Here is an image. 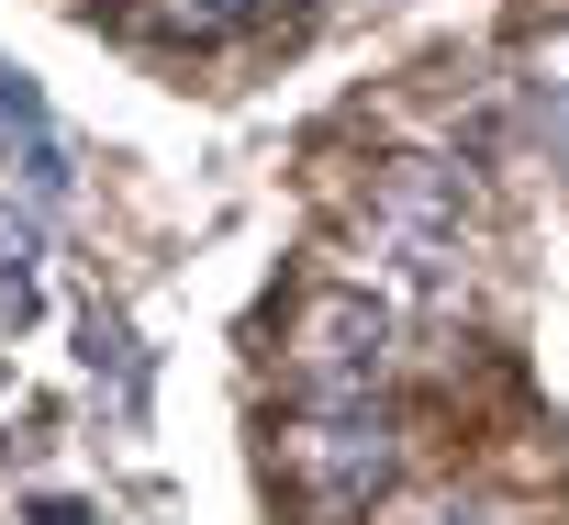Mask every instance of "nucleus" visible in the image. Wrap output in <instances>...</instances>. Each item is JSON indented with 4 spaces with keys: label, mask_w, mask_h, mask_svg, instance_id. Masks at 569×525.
Instances as JSON below:
<instances>
[{
    "label": "nucleus",
    "mask_w": 569,
    "mask_h": 525,
    "mask_svg": "<svg viewBox=\"0 0 569 525\" xmlns=\"http://www.w3.org/2000/svg\"><path fill=\"white\" fill-rule=\"evenodd\" d=\"M279 347H291V392H302V414H325V403H380L391 314H380L369 291H302Z\"/></svg>",
    "instance_id": "obj_1"
},
{
    "label": "nucleus",
    "mask_w": 569,
    "mask_h": 525,
    "mask_svg": "<svg viewBox=\"0 0 569 525\" xmlns=\"http://www.w3.org/2000/svg\"><path fill=\"white\" fill-rule=\"evenodd\" d=\"M279 458H291V481L313 492V514L336 525V514H369V503L391 492L402 436H391L380 403H325V414H302L291 436H279Z\"/></svg>",
    "instance_id": "obj_2"
},
{
    "label": "nucleus",
    "mask_w": 569,
    "mask_h": 525,
    "mask_svg": "<svg viewBox=\"0 0 569 525\" xmlns=\"http://www.w3.org/2000/svg\"><path fill=\"white\" fill-rule=\"evenodd\" d=\"M79 358H90V380H112V403L134 414V392H146V369H134V336H123V314H79Z\"/></svg>",
    "instance_id": "obj_3"
},
{
    "label": "nucleus",
    "mask_w": 569,
    "mask_h": 525,
    "mask_svg": "<svg viewBox=\"0 0 569 525\" xmlns=\"http://www.w3.org/2000/svg\"><path fill=\"white\" fill-rule=\"evenodd\" d=\"M23 269H34V212H12V224H0V280L23 291Z\"/></svg>",
    "instance_id": "obj_4"
},
{
    "label": "nucleus",
    "mask_w": 569,
    "mask_h": 525,
    "mask_svg": "<svg viewBox=\"0 0 569 525\" xmlns=\"http://www.w3.org/2000/svg\"><path fill=\"white\" fill-rule=\"evenodd\" d=\"M536 135L558 146V168H569V101H536Z\"/></svg>",
    "instance_id": "obj_5"
},
{
    "label": "nucleus",
    "mask_w": 569,
    "mask_h": 525,
    "mask_svg": "<svg viewBox=\"0 0 569 525\" xmlns=\"http://www.w3.org/2000/svg\"><path fill=\"white\" fill-rule=\"evenodd\" d=\"M34 525H90V503H68V492H46V503H34Z\"/></svg>",
    "instance_id": "obj_6"
}]
</instances>
